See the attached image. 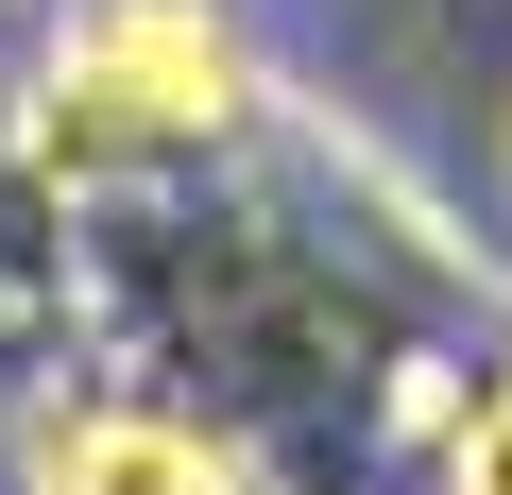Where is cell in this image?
Returning a JSON list of instances; mask_svg holds the SVG:
<instances>
[{"label": "cell", "mask_w": 512, "mask_h": 495, "mask_svg": "<svg viewBox=\"0 0 512 495\" xmlns=\"http://www.w3.org/2000/svg\"><path fill=\"white\" fill-rule=\"evenodd\" d=\"M461 495H512V376H495V410H478V444H461Z\"/></svg>", "instance_id": "3957f363"}, {"label": "cell", "mask_w": 512, "mask_h": 495, "mask_svg": "<svg viewBox=\"0 0 512 495\" xmlns=\"http://www.w3.org/2000/svg\"><path fill=\"white\" fill-rule=\"evenodd\" d=\"M239 103H256V52L205 0H103L52 52V154L69 171H103V154H205V137H239Z\"/></svg>", "instance_id": "6da1fadb"}, {"label": "cell", "mask_w": 512, "mask_h": 495, "mask_svg": "<svg viewBox=\"0 0 512 495\" xmlns=\"http://www.w3.org/2000/svg\"><path fill=\"white\" fill-rule=\"evenodd\" d=\"M52 495H239V461L171 410H86V427H52Z\"/></svg>", "instance_id": "7a4b0ae2"}]
</instances>
